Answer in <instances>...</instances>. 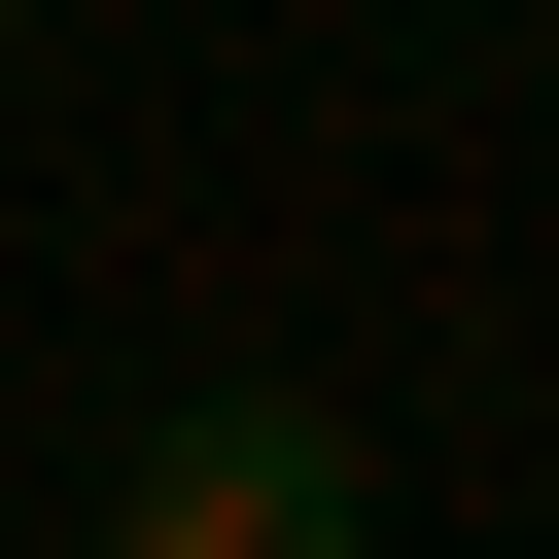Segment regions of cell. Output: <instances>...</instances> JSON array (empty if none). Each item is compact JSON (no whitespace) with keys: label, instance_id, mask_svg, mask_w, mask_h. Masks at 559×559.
<instances>
[{"label":"cell","instance_id":"6da1fadb","mask_svg":"<svg viewBox=\"0 0 559 559\" xmlns=\"http://www.w3.org/2000/svg\"><path fill=\"white\" fill-rule=\"evenodd\" d=\"M105 559H384V454H349L314 384H175V419L105 454Z\"/></svg>","mask_w":559,"mask_h":559}]
</instances>
